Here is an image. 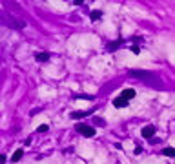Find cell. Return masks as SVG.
Segmentation results:
<instances>
[{"mask_svg":"<svg viewBox=\"0 0 175 164\" xmlns=\"http://www.w3.org/2000/svg\"><path fill=\"white\" fill-rule=\"evenodd\" d=\"M130 77H135V79H142V80H146V79H153V80H159L155 73H150V71H137V69L130 71Z\"/></svg>","mask_w":175,"mask_h":164,"instance_id":"obj_1","label":"cell"},{"mask_svg":"<svg viewBox=\"0 0 175 164\" xmlns=\"http://www.w3.org/2000/svg\"><path fill=\"white\" fill-rule=\"evenodd\" d=\"M163 155H166V157H175V148H164V150H163Z\"/></svg>","mask_w":175,"mask_h":164,"instance_id":"obj_11","label":"cell"},{"mask_svg":"<svg viewBox=\"0 0 175 164\" xmlns=\"http://www.w3.org/2000/svg\"><path fill=\"white\" fill-rule=\"evenodd\" d=\"M141 135H142L144 139H153V135H155V126H152V124L144 126V128L141 130Z\"/></svg>","mask_w":175,"mask_h":164,"instance_id":"obj_3","label":"cell"},{"mask_svg":"<svg viewBox=\"0 0 175 164\" xmlns=\"http://www.w3.org/2000/svg\"><path fill=\"white\" fill-rule=\"evenodd\" d=\"M93 124H97V126H104V124H106V120H104V119H100V117H93Z\"/></svg>","mask_w":175,"mask_h":164,"instance_id":"obj_12","label":"cell"},{"mask_svg":"<svg viewBox=\"0 0 175 164\" xmlns=\"http://www.w3.org/2000/svg\"><path fill=\"white\" fill-rule=\"evenodd\" d=\"M128 102H130V100H128V99H124L122 95H117V97L113 99V106H115V108H126V106H128Z\"/></svg>","mask_w":175,"mask_h":164,"instance_id":"obj_4","label":"cell"},{"mask_svg":"<svg viewBox=\"0 0 175 164\" xmlns=\"http://www.w3.org/2000/svg\"><path fill=\"white\" fill-rule=\"evenodd\" d=\"M22 155H24V150H16V152L13 153L11 161H13V162H16V161H20V159H22Z\"/></svg>","mask_w":175,"mask_h":164,"instance_id":"obj_8","label":"cell"},{"mask_svg":"<svg viewBox=\"0 0 175 164\" xmlns=\"http://www.w3.org/2000/svg\"><path fill=\"white\" fill-rule=\"evenodd\" d=\"M122 44V40H115V42H111V44H108V51H115L119 46Z\"/></svg>","mask_w":175,"mask_h":164,"instance_id":"obj_9","label":"cell"},{"mask_svg":"<svg viewBox=\"0 0 175 164\" xmlns=\"http://www.w3.org/2000/svg\"><path fill=\"white\" fill-rule=\"evenodd\" d=\"M77 131L84 137H93L95 135V128L93 126H88V124H77Z\"/></svg>","mask_w":175,"mask_h":164,"instance_id":"obj_2","label":"cell"},{"mask_svg":"<svg viewBox=\"0 0 175 164\" xmlns=\"http://www.w3.org/2000/svg\"><path fill=\"white\" fill-rule=\"evenodd\" d=\"M121 95H122L124 99H128V100H131V99L135 97V89H131V88H126V89H124V91H122Z\"/></svg>","mask_w":175,"mask_h":164,"instance_id":"obj_6","label":"cell"},{"mask_svg":"<svg viewBox=\"0 0 175 164\" xmlns=\"http://www.w3.org/2000/svg\"><path fill=\"white\" fill-rule=\"evenodd\" d=\"M47 130H49V126H47V124H40V126L37 128V131H38V133H44V131H47Z\"/></svg>","mask_w":175,"mask_h":164,"instance_id":"obj_13","label":"cell"},{"mask_svg":"<svg viewBox=\"0 0 175 164\" xmlns=\"http://www.w3.org/2000/svg\"><path fill=\"white\" fill-rule=\"evenodd\" d=\"M89 16H91V20H93V22H97V20H100V18H102V11L95 9V11H91V15H89Z\"/></svg>","mask_w":175,"mask_h":164,"instance_id":"obj_7","label":"cell"},{"mask_svg":"<svg viewBox=\"0 0 175 164\" xmlns=\"http://www.w3.org/2000/svg\"><path fill=\"white\" fill-rule=\"evenodd\" d=\"M91 113H93L91 110H86V111H71V113H69V117L77 120V119H84V117H88V115H91Z\"/></svg>","mask_w":175,"mask_h":164,"instance_id":"obj_5","label":"cell"},{"mask_svg":"<svg viewBox=\"0 0 175 164\" xmlns=\"http://www.w3.org/2000/svg\"><path fill=\"white\" fill-rule=\"evenodd\" d=\"M35 58H37V62H46V60H49V55L47 53H38Z\"/></svg>","mask_w":175,"mask_h":164,"instance_id":"obj_10","label":"cell"},{"mask_svg":"<svg viewBox=\"0 0 175 164\" xmlns=\"http://www.w3.org/2000/svg\"><path fill=\"white\" fill-rule=\"evenodd\" d=\"M130 51H131L133 55H139V53H141V49H139V46H131V47H130Z\"/></svg>","mask_w":175,"mask_h":164,"instance_id":"obj_14","label":"cell"}]
</instances>
